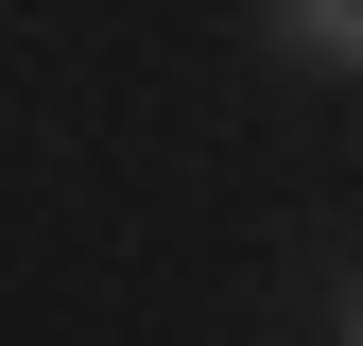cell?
I'll list each match as a JSON object with an SVG mask.
<instances>
[{
  "mask_svg": "<svg viewBox=\"0 0 363 346\" xmlns=\"http://www.w3.org/2000/svg\"><path fill=\"white\" fill-rule=\"evenodd\" d=\"M277 35H294L311 69H346V52H363V0H277Z\"/></svg>",
  "mask_w": 363,
  "mask_h": 346,
  "instance_id": "cell-1",
  "label": "cell"
},
{
  "mask_svg": "<svg viewBox=\"0 0 363 346\" xmlns=\"http://www.w3.org/2000/svg\"><path fill=\"white\" fill-rule=\"evenodd\" d=\"M346 346H363V329H346Z\"/></svg>",
  "mask_w": 363,
  "mask_h": 346,
  "instance_id": "cell-2",
  "label": "cell"
}]
</instances>
